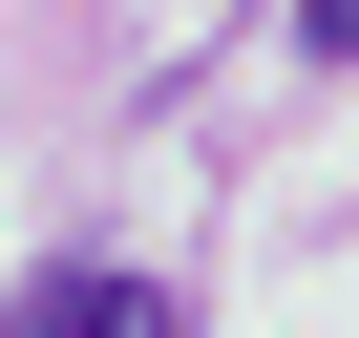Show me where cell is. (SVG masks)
<instances>
[{
    "mask_svg": "<svg viewBox=\"0 0 359 338\" xmlns=\"http://www.w3.org/2000/svg\"><path fill=\"white\" fill-rule=\"evenodd\" d=\"M296 43H317V64H359V0H296Z\"/></svg>",
    "mask_w": 359,
    "mask_h": 338,
    "instance_id": "7a4b0ae2",
    "label": "cell"
},
{
    "mask_svg": "<svg viewBox=\"0 0 359 338\" xmlns=\"http://www.w3.org/2000/svg\"><path fill=\"white\" fill-rule=\"evenodd\" d=\"M0 338H169V296H148V275H43Z\"/></svg>",
    "mask_w": 359,
    "mask_h": 338,
    "instance_id": "6da1fadb",
    "label": "cell"
}]
</instances>
